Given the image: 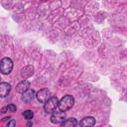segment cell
Returning <instances> with one entry per match:
<instances>
[{
    "instance_id": "52a82bcc",
    "label": "cell",
    "mask_w": 127,
    "mask_h": 127,
    "mask_svg": "<svg viewBox=\"0 0 127 127\" xmlns=\"http://www.w3.org/2000/svg\"><path fill=\"white\" fill-rule=\"evenodd\" d=\"M11 90V84L8 82H0V97H6Z\"/></svg>"
},
{
    "instance_id": "e0dca14e",
    "label": "cell",
    "mask_w": 127,
    "mask_h": 127,
    "mask_svg": "<svg viewBox=\"0 0 127 127\" xmlns=\"http://www.w3.org/2000/svg\"><path fill=\"white\" fill-rule=\"evenodd\" d=\"M0 79H1V78H0Z\"/></svg>"
},
{
    "instance_id": "4fadbf2b",
    "label": "cell",
    "mask_w": 127,
    "mask_h": 127,
    "mask_svg": "<svg viewBox=\"0 0 127 127\" xmlns=\"http://www.w3.org/2000/svg\"><path fill=\"white\" fill-rule=\"evenodd\" d=\"M6 110L9 112H15L16 111V105L14 104H9L8 106H6Z\"/></svg>"
},
{
    "instance_id": "6da1fadb",
    "label": "cell",
    "mask_w": 127,
    "mask_h": 127,
    "mask_svg": "<svg viewBox=\"0 0 127 127\" xmlns=\"http://www.w3.org/2000/svg\"><path fill=\"white\" fill-rule=\"evenodd\" d=\"M74 104V98L71 95H64L58 103V107L60 108V110L63 111H66L68 109H70Z\"/></svg>"
},
{
    "instance_id": "5b68a950",
    "label": "cell",
    "mask_w": 127,
    "mask_h": 127,
    "mask_svg": "<svg viewBox=\"0 0 127 127\" xmlns=\"http://www.w3.org/2000/svg\"><path fill=\"white\" fill-rule=\"evenodd\" d=\"M36 97H37L38 101H40L41 103H44L51 97V92L47 88H43L36 93Z\"/></svg>"
},
{
    "instance_id": "8992f818",
    "label": "cell",
    "mask_w": 127,
    "mask_h": 127,
    "mask_svg": "<svg viewBox=\"0 0 127 127\" xmlns=\"http://www.w3.org/2000/svg\"><path fill=\"white\" fill-rule=\"evenodd\" d=\"M22 94H23V95H22V100H23L25 103L31 102V101L34 99V97H36L35 90H34V89H30V88L27 89L26 91H24Z\"/></svg>"
},
{
    "instance_id": "9a60e30c",
    "label": "cell",
    "mask_w": 127,
    "mask_h": 127,
    "mask_svg": "<svg viewBox=\"0 0 127 127\" xmlns=\"http://www.w3.org/2000/svg\"><path fill=\"white\" fill-rule=\"evenodd\" d=\"M10 119H11V117H10V116H8V117H5V118H4V119H3V120H2V121H7V120H8V121H9V120H10Z\"/></svg>"
},
{
    "instance_id": "7a4b0ae2",
    "label": "cell",
    "mask_w": 127,
    "mask_h": 127,
    "mask_svg": "<svg viewBox=\"0 0 127 127\" xmlns=\"http://www.w3.org/2000/svg\"><path fill=\"white\" fill-rule=\"evenodd\" d=\"M59 100L56 96H51L47 101L44 102V110L46 113H53L58 107Z\"/></svg>"
},
{
    "instance_id": "277c9868",
    "label": "cell",
    "mask_w": 127,
    "mask_h": 127,
    "mask_svg": "<svg viewBox=\"0 0 127 127\" xmlns=\"http://www.w3.org/2000/svg\"><path fill=\"white\" fill-rule=\"evenodd\" d=\"M65 119V113L63 110H55L51 116V122L54 124H61Z\"/></svg>"
},
{
    "instance_id": "7c38bea8",
    "label": "cell",
    "mask_w": 127,
    "mask_h": 127,
    "mask_svg": "<svg viewBox=\"0 0 127 127\" xmlns=\"http://www.w3.org/2000/svg\"><path fill=\"white\" fill-rule=\"evenodd\" d=\"M23 116L25 117V119L31 120V119H33V117H34V113H33L32 110H26V111L23 113Z\"/></svg>"
},
{
    "instance_id": "5bb4252c",
    "label": "cell",
    "mask_w": 127,
    "mask_h": 127,
    "mask_svg": "<svg viewBox=\"0 0 127 127\" xmlns=\"http://www.w3.org/2000/svg\"><path fill=\"white\" fill-rule=\"evenodd\" d=\"M16 125V121L15 120H11L10 122L7 123V126H15Z\"/></svg>"
},
{
    "instance_id": "ba28073f",
    "label": "cell",
    "mask_w": 127,
    "mask_h": 127,
    "mask_svg": "<svg viewBox=\"0 0 127 127\" xmlns=\"http://www.w3.org/2000/svg\"><path fill=\"white\" fill-rule=\"evenodd\" d=\"M29 88H30V82H29L28 80H26V79L20 81V82L17 84V86H16V90H17V92H19V93H23L24 91H26V90L29 89Z\"/></svg>"
},
{
    "instance_id": "8fae6325",
    "label": "cell",
    "mask_w": 127,
    "mask_h": 127,
    "mask_svg": "<svg viewBox=\"0 0 127 127\" xmlns=\"http://www.w3.org/2000/svg\"><path fill=\"white\" fill-rule=\"evenodd\" d=\"M61 125L64 127H74V126H76L77 125V121H76V119L75 118H68V119H64L62 123H61Z\"/></svg>"
},
{
    "instance_id": "2e32d148",
    "label": "cell",
    "mask_w": 127,
    "mask_h": 127,
    "mask_svg": "<svg viewBox=\"0 0 127 127\" xmlns=\"http://www.w3.org/2000/svg\"><path fill=\"white\" fill-rule=\"evenodd\" d=\"M27 125H28V126H31V125H33V123H32V122H29Z\"/></svg>"
},
{
    "instance_id": "9c48e42d",
    "label": "cell",
    "mask_w": 127,
    "mask_h": 127,
    "mask_svg": "<svg viewBox=\"0 0 127 127\" xmlns=\"http://www.w3.org/2000/svg\"><path fill=\"white\" fill-rule=\"evenodd\" d=\"M95 124V119L91 116H87V117H84L80 122H79V125L82 126V127H91Z\"/></svg>"
},
{
    "instance_id": "3957f363",
    "label": "cell",
    "mask_w": 127,
    "mask_h": 127,
    "mask_svg": "<svg viewBox=\"0 0 127 127\" xmlns=\"http://www.w3.org/2000/svg\"><path fill=\"white\" fill-rule=\"evenodd\" d=\"M13 68V62L10 58H4L0 62V72L3 74H9Z\"/></svg>"
},
{
    "instance_id": "30bf717a",
    "label": "cell",
    "mask_w": 127,
    "mask_h": 127,
    "mask_svg": "<svg viewBox=\"0 0 127 127\" xmlns=\"http://www.w3.org/2000/svg\"><path fill=\"white\" fill-rule=\"evenodd\" d=\"M34 73V67L32 65H26L25 67H23L21 69V75L24 78H28L30 77L32 74Z\"/></svg>"
}]
</instances>
